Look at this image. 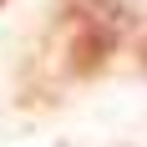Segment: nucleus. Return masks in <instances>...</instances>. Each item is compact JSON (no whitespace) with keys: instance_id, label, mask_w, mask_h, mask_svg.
I'll return each instance as SVG.
<instances>
[{"instance_id":"f03ea898","label":"nucleus","mask_w":147,"mask_h":147,"mask_svg":"<svg viewBox=\"0 0 147 147\" xmlns=\"http://www.w3.org/2000/svg\"><path fill=\"white\" fill-rule=\"evenodd\" d=\"M142 66H147V46H142Z\"/></svg>"},{"instance_id":"f257e3e1","label":"nucleus","mask_w":147,"mask_h":147,"mask_svg":"<svg viewBox=\"0 0 147 147\" xmlns=\"http://www.w3.org/2000/svg\"><path fill=\"white\" fill-rule=\"evenodd\" d=\"M132 15L122 10V0H66L61 10V56L71 76H96L107 56L122 46Z\"/></svg>"}]
</instances>
